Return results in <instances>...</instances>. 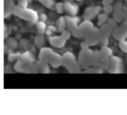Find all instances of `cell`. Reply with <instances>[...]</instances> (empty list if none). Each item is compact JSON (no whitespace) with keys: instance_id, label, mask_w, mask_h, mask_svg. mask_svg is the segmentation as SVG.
Segmentation results:
<instances>
[{"instance_id":"1","label":"cell","mask_w":127,"mask_h":115,"mask_svg":"<svg viewBox=\"0 0 127 115\" xmlns=\"http://www.w3.org/2000/svg\"><path fill=\"white\" fill-rule=\"evenodd\" d=\"M78 61L81 66V68L88 69L92 66L99 67L100 58L99 55V51H93L92 50L87 48V49H82L80 52Z\"/></svg>"},{"instance_id":"2","label":"cell","mask_w":127,"mask_h":115,"mask_svg":"<svg viewBox=\"0 0 127 115\" xmlns=\"http://www.w3.org/2000/svg\"><path fill=\"white\" fill-rule=\"evenodd\" d=\"M39 59L45 61L53 68H58L63 65V56L57 54L49 47L40 48L39 53Z\"/></svg>"},{"instance_id":"3","label":"cell","mask_w":127,"mask_h":115,"mask_svg":"<svg viewBox=\"0 0 127 115\" xmlns=\"http://www.w3.org/2000/svg\"><path fill=\"white\" fill-rule=\"evenodd\" d=\"M13 14L21 19L30 22L31 24H36L39 20V15L36 11L27 7H22L18 4L14 6Z\"/></svg>"},{"instance_id":"4","label":"cell","mask_w":127,"mask_h":115,"mask_svg":"<svg viewBox=\"0 0 127 115\" xmlns=\"http://www.w3.org/2000/svg\"><path fill=\"white\" fill-rule=\"evenodd\" d=\"M63 65L71 73L81 72V66L79 61L76 60L75 56L71 52H65L63 55Z\"/></svg>"},{"instance_id":"5","label":"cell","mask_w":127,"mask_h":115,"mask_svg":"<svg viewBox=\"0 0 127 115\" xmlns=\"http://www.w3.org/2000/svg\"><path fill=\"white\" fill-rule=\"evenodd\" d=\"M94 27L93 22L90 20H85L77 26L71 32L72 35L76 38H85L86 34Z\"/></svg>"},{"instance_id":"6","label":"cell","mask_w":127,"mask_h":115,"mask_svg":"<svg viewBox=\"0 0 127 115\" xmlns=\"http://www.w3.org/2000/svg\"><path fill=\"white\" fill-rule=\"evenodd\" d=\"M103 36V33L100 31V29L93 27L85 36V41L89 46L98 45L100 39Z\"/></svg>"},{"instance_id":"7","label":"cell","mask_w":127,"mask_h":115,"mask_svg":"<svg viewBox=\"0 0 127 115\" xmlns=\"http://www.w3.org/2000/svg\"><path fill=\"white\" fill-rule=\"evenodd\" d=\"M123 71V61L119 57L112 56L110 58V65L108 72L111 73H120Z\"/></svg>"},{"instance_id":"8","label":"cell","mask_w":127,"mask_h":115,"mask_svg":"<svg viewBox=\"0 0 127 115\" xmlns=\"http://www.w3.org/2000/svg\"><path fill=\"white\" fill-rule=\"evenodd\" d=\"M113 36L117 40H125L127 38V21L125 20L121 25L116 27L113 31Z\"/></svg>"},{"instance_id":"9","label":"cell","mask_w":127,"mask_h":115,"mask_svg":"<svg viewBox=\"0 0 127 115\" xmlns=\"http://www.w3.org/2000/svg\"><path fill=\"white\" fill-rule=\"evenodd\" d=\"M117 27V22L116 21L110 19L108 20L107 23L103 24L101 25V28H100V31L103 33V35L107 36H110L111 33H113V31L115 28Z\"/></svg>"},{"instance_id":"10","label":"cell","mask_w":127,"mask_h":115,"mask_svg":"<svg viewBox=\"0 0 127 115\" xmlns=\"http://www.w3.org/2000/svg\"><path fill=\"white\" fill-rule=\"evenodd\" d=\"M101 10V7L99 6H89L88 7L84 13V18L85 20H92L98 15L99 11Z\"/></svg>"},{"instance_id":"11","label":"cell","mask_w":127,"mask_h":115,"mask_svg":"<svg viewBox=\"0 0 127 115\" xmlns=\"http://www.w3.org/2000/svg\"><path fill=\"white\" fill-rule=\"evenodd\" d=\"M48 40H49V43L51 46L57 47V48L63 47L67 41L62 35H61V36H49Z\"/></svg>"},{"instance_id":"12","label":"cell","mask_w":127,"mask_h":115,"mask_svg":"<svg viewBox=\"0 0 127 115\" xmlns=\"http://www.w3.org/2000/svg\"><path fill=\"white\" fill-rule=\"evenodd\" d=\"M65 17V21H66V27L68 30L72 32L78 26V23L80 22V18L76 16H70V15H67Z\"/></svg>"},{"instance_id":"13","label":"cell","mask_w":127,"mask_h":115,"mask_svg":"<svg viewBox=\"0 0 127 115\" xmlns=\"http://www.w3.org/2000/svg\"><path fill=\"white\" fill-rule=\"evenodd\" d=\"M65 12L68 15L70 16H76L79 10V7L77 3L73 2H65Z\"/></svg>"},{"instance_id":"14","label":"cell","mask_w":127,"mask_h":115,"mask_svg":"<svg viewBox=\"0 0 127 115\" xmlns=\"http://www.w3.org/2000/svg\"><path fill=\"white\" fill-rule=\"evenodd\" d=\"M4 17H7L11 14H13V10L15 6L14 0H4Z\"/></svg>"},{"instance_id":"15","label":"cell","mask_w":127,"mask_h":115,"mask_svg":"<svg viewBox=\"0 0 127 115\" xmlns=\"http://www.w3.org/2000/svg\"><path fill=\"white\" fill-rule=\"evenodd\" d=\"M36 65L39 69V73H49L51 69L49 67V64L46 62L45 61H43L39 59V61H36Z\"/></svg>"},{"instance_id":"16","label":"cell","mask_w":127,"mask_h":115,"mask_svg":"<svg viewBox=\"0 0 127 115\" xmlns=\"http://www.w3.org/2000/svg\"><path fill=\"white\" fill-rule=\"evenodd\" d=\"M112 55V51L111 48L107 47V46L101 47L100 50L99 51V55L100 58V60H103L108 58H111Z\"/></svg>"},{"instance_id":"17","label":"cell","mask_w":127,"mask_h":115,"mask_svg":"<svg viewBox=\"0 0 127 115\" xmlns=\"http://www.w3.org/2000/svg\"><path fill=\"white\" fill-rule=\"evenodd\" d=\"M20 60L25 61L26 64L32 63V62H35V57L31 51H27L21 55Z\"/></svg>"},{"instance_id":"18","label":"cell","mask_w":127,"mask_h":115,"mask_svg":"<svg viewBox=\"0 0 127 115\" xmlns=\"http://www.w3.org/2000/svg\"><path fill=\"white\" fill-rule=\"evenodd\" d=\"M25 73H39V69L36 63H29L26 64L25 66Z\"/></svg>"},{"instance_id":"19","label":"cell","mask_w":127,"mask_h":115,"mask_svg":"<svg viewBox=\"0 0 127 115\" xmlns=\"http://www.w3.org/2000/svg\"><path fill=\"white\" fill-rule=\"evenodd\" d=\"M25 66H26V63L25 61L21 60H18L15 62L14 69L15 71L18 73H25Z\"/></svg>"},{"instance_id":"20","label":"cell","mask_w":127,"mask_h":115,"mask_svg":"<svg viewBox=\"0 0 127 115\" xmlns=\"http://www.w3.org/2000/svg\"><path fill=\"white\" fill-rule=\"evenodd\" d=\"M57 29H58L59 32H62L65 29L66 27V21H65V17H60L59 18L57 21Z\"/></svg>"},{"instance_id":"21","label":"cell","mask_w":127,"mask_h":115,"mask_svg":"<svg viewBox=\"0 0 127 115\" xmlns=\"http://www.w3.org/2000/svg\"><path fill=\"white\" fill-rule=\"evenodd\" d=\"M35 44L39 48L43 47L45 44V38L43 37V34H40L36 36V38H35Z\"/></svg>"},{"instance_id":"22","label":"cell","mask_w":127,"mask_h":115,"mask_svg":"<svg viewBox=\"0 0 127 115\" xmlns=\"http://www.w3.org/2000/svg\"><path fill=\"white\" fill-rule=\"evenodd\" d=\"M38 1L42 3L44 6L51 9V10L55 9L56 3L55 2V0H38Z\"/></svg>"},{"instance_id":"23","label":"cell","mask_w":127,"mask_h":115,"mask_svg":"<svg viewBox=\"0 0 127 115\" xmlns=\"http://www.w3.org/2000/svg\"><path fill=\"white\" fill-rule=\"evenodd\" d=\"M47 29V25L44 23V21H39L36 23V29L39 34H44Z\"/></svg>"},{"instance_id":"24","label":"cell","mask_w":127,"mask_h":115,"mask_svg":"<svg viewBox=\"0 0 127 115\" xmlns=\"http://www.w3.org/2000/svg\"><path fill=\"white\" fill-rule=\"evenodd\" d=\"M21 53H11L8 56V60L10 62H16L18 60H20Z\"/></svg>"},{"instance_id":"25","label":"cell","mask_w":127,"mask_h":115,"mask_svg":"<svg viewBox=\"0 0 127 115\" xmlns=\"http://www.w3.org/2000/svg\"><path fill=\"white\" fill-rule=\"evenodd\" d=\"M85 73H103V69L100 67H95V66H92L86 69L85 71Z\"/></svg>"},{"instance_id":"26","label":"cell","mask_w":127,"mask_h":115,"mask_svg":"<svg viewBox=\"0 0 127 115\" xmlns=\"http://www.w3.org/2000/svg\"><path fill=\"white\" fill-rule=\"evenodd\" d=\"M98 25H103V24L106 23V21L108 20V14H101L98 15Z\"/></svg>"},{"instance_id":"27","label":"cell","mask_w":127,"mask_h":115,"mask_svg":"<svg viewBox=\"0 0 127 115\" xmlns=\"http://www.w3.org/2000/svg\"><path fill=\"white\" fill-rule=\"evenodd\" d=\"M55 10L59 14H63L65 12V3H62V2L56 3Z\"/></svg>"},{"instance_id":"28","label":"cell","mask_w":127,"mask_h":115,"mask_svg":"<svg viewBox=\"0 0 127 115\" xmlns=\"http://www.w3.org/2000/svg\"><path fill=\"white\" fill-rule=\"evenodd\" d=\"M108 43H109V40H108V36H104L103 35L102 38L100 39V40L98 43V45L99 47H104V46H107L108 45Z\"/></svg>"},{"instance_id":"29","label":"cell","mask_w":127,"mask_h":115,"mask_svg":"<svg viewBox=\"0 0 127 115\" xmlns=\"http://www.w3.org/2000/svg\"><path fill=\"white\" fill-rule=\"evenodd\" d=\"M6 42L8 43V45H9V47H11L13 48V49H14V48H16L17 47V42L15 39L14 38H10L8 39Z\"/></svg>"},{"instance_id":"30","label":"cell","mask_w":127,"mask_h":115,"mask_svg":"<svg viewBox=\"0 0 127 115\" xmlns=\"http://www.w3.org/2000/svg\"><path fill=\"white\" fill-rule=\"evenodd\" d=\"M119 47L124 53H127V41H119Z\"/></svg>"},{"instance_id":"31","label":"cell","mask_w":127,"mask_h":115,"mask_svg":"<svg viewBox=\"0 0 127 115\" xmlns=\"http://www.w3.org/2000/svg\"><path fill=\"white\" fill-rule=\"evenodd\" d=\"M113 10V7L110 5H107V6H105L104 7V12L106 13V14H111V13L112 12Z\"/></svg>"},{"instance_id":"32","label":"cell","mask_w":127,"mask_h":115,"mask_svg":"<svg viewBox=\"0 0 127 115\" xmlns=\"http://www.w3.org/2000/svg\"><path fill=\"white\" fill-rule=\"evenodd\" d=\"M28 2L29 1H26V0H25V1H20L18 2V5L21 6H22V7H27L28 6Z\"/></svg>"},{"instance_id":"33","label":"cell","mask_w":127,"mask_h":115,"mask_svg":"<svg viewBox=\"0 0 127 115\" xmlns=\"http://www.w3.org/2000/svg\"><path fill=\"white\" fill-rule=\"evenodd\" d=\"M47 19V17L45 14H40V16H39V20H40V21H46Z\"/></svg>"},{"instance_id":"34","label":"cell","mask_w":127,"mask_h":115,"mask_svg":"<svg viewBox=\"0 0 127 115\" xmlns=\"http://www.w3.org/2000/svg\"><path fill=\"white\" fill-rule=\"evenodd\" d=\"M47 29L51 30L52 32H55L56 31H58V29H57L56 27H55V26H52V25H50V26H48Z\"/></svg>"},{"instance_id":"35","label":"cell","mask_w":127,"mask_h":115,"mask_svg":"<svg viewBox=\"0 0 127 115\" xmlns=\"http://www.w3.org/2000/svg\"><path fill=\"white\" fill-rule=\"evenodd\" d=\"M81 49H87V48H89V45L85 41L81 43Z\"/></svg>"},{"instance_id":"36","label":"cell","mask_w":127,"mask_h":115,"mask_svg":"<svg viewBox=\"0 0 127 115\" xmlns=\"http://www.w3.org/2000/svg\"><path fill=\"white\" fill-rule=\"evenodd\" d=\"M52 33H53V32H52L51 30H49L48 29H47L46 32H45V34L47 35V36H51V35Z\"/></svg>"},{"instance_id":"37","label":"cell","mask_w":127,"mask_h":115,"mask_svg":"<svg viewBox=\"0 0 127 115\" xmlns=\"http://www.w3.org/2000/svg\"><path fill=\"white\" fill-rule=\"evenodd\" d=\"M125 20L127 21V10L126 11H124V21Z\"/></svg>"},{"instance_id":"38","label":"cell","mask_w":127,"mask_h":115,"mask_svg":"<svg viewBox=\"0 0 127 115\" xmlns=\"http://www.w3.org/2000/svg\"><path fill=\"white\" fill-rule=\"evenodd\" d=\"M17 2H20V1H25V0H16ZM26 1H29V0H26Z\"/></svg>"},{"instance_id":"39","label":"cell","mask_w":127,"mask_h":115,"mask_svg":"<svg viewBox=\"0 0 127 115\" xmlns=\"http://www.w3.org/2000/svg\"><path fill=\"white\" fill-rule=\"evenodd\" d=\"M76 1H81V0H76Z\"/></svg>"}]
</instances>
